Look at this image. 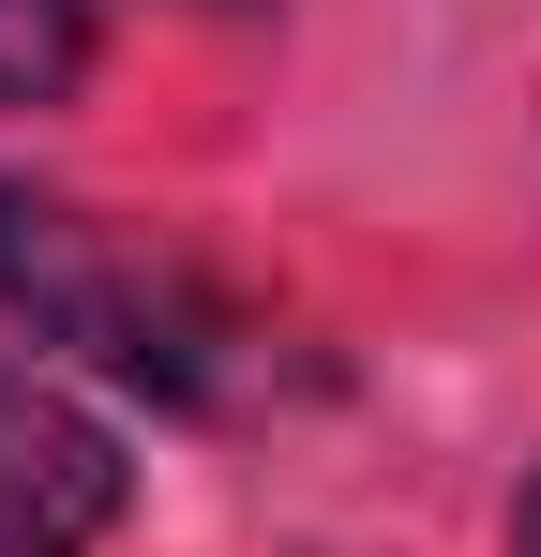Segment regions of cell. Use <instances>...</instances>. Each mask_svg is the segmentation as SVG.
<instances>
[{
  "label": "cell",
  "mask_w": 541,
  "mask_h": 557,
  "mask_svg": "<svg viewBox=\"0 0 541 557\" xmlns=\"http://www.w3.org/2000/svg\"><path fill=\"white\" fill-rule=\"evenodd\" d=\"M0 301H15L46 347H90L105 376H136V392H166V407H196V392L226 376V347H241L226 286L196 272L180 242L105 226V211L30 196V182H0Z\"/></svg>",
  "instance_id": "cell-1"
},
{
  "label": "cell",
  "mask_w": 541,
  "mask_h": 557,
  "mask_svg": "<svg viewBox=\"0 0 541 557\" xmlns=\"http://www.w3.org/2000/svg\"><path fill=\"white\" fill-rule=\"evenodd\" d=\"M121 437L90 422L76 392H46V376L0 362V557H90L121 528Z\"/></svg>",
  "instance_id": "cell-2"
},
{
  "label": "cell",
  "mask_w": 541,
  "mask_h": 557,
  "mask_svg": "<svg viewBox=\"0 0 541 557\" xmlns=\"http://www.w3.org/2000/svg\"><path fill=\"white\" fill-rule=\"evenodd\" d=\"M90 76V0H0V106H61Z\"/></svg>",
  "instance_id": "cell-3"
},
{
  "label": "cell",
  "mask_w": 541,
  "mask_h": 557,
  "mask_svg": "<svg viewBox=\"0 0 541 557\" xmlns=\"http://www.w3.org/2000/svg\"><path fill=\"white\" fill-rule=\"evenodd\" d=\"M512 557H541V482H527V512H512Z\"/></svg>",
  "instance_id": "cell-4"
}]
</instances>
